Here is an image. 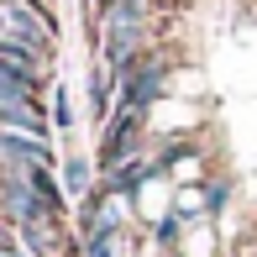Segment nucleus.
Masks as SVG:
<instances>
[{
    "label": "nucleus",
    "mask_w": 257,
    "mask_h": 257,
    "mask_svg": "<svg viewBox=\"0 0 257 257\" xmlns=\"http://www.w3.org/2000/svg\"><path fill=\"white\" fill-rule=\"evenodd\" d=\"M147 173H158L153 163H137V158H132V163H121V168H110V184H105V194H132L137 184L147 179Z\"/></svg>",
    "instance_id": "7"
},
{
    "label": "nucleus",
    "mask_w": 257,
    "mask_h": 257,
    "mask_svg": "<svg viewBox=\"0 0 257 257\" xmlns=\"http://www.w3.org/2000/svg\"><path fill=\"white\" fill-rule=\"evenodd\" d=\"M142 0H105L100 6V21H105V37L110 32H142Z\"/></svg>",
    "instance_id": "6"
},
{
    "label": "nucleus",
    "mask_w": 257,
    "mask_h": 257,
    "mask_svg": "<svg viewBox=\"0 0 257 257\" xmlns=\"http://www.w3.org/2000/svg\"><path fill=\"white\" fill-rule=\"evenodd\" d=\"M53 105H58V110H53V121H58V126H68V121H74V115H68V95H63V89L53 95Z\"/></svg>",
    "instance_id": "11"
},
{
    "label": "nucleus",
    "mask_w": 257,
    "mask_h": 257,
    "mask_svg": "<svg viewBox=\"0 0 257 257\" xmlns=\"http://www.w3.org/2000/svg\"><path fill=\"white\" fill-rule=\"evenodd\" d=\"M0 153H6V158H21L27 168H48V163H53V147L42 142V137L11 132V126H0Z\"/></svg>",
    "instance_id": "4"
},
{
    "label": "nucleus",
    "mask_w": 257,
    "mask_h": 257,
    "mask_svg": "<svg viewBox=\"0 0 257 257\" xmlns=\"http://www.w3.org/2000/svg\"><path fill=\"white\" fill-rule=\"evenodd\" d=\"M21 179H27L32 189H37L42 200H48V210H53V215H63V189H58V184H53V173H48V168H27V173H21Z\"/></svg>",
    "instance_id": "8"
},
{
    "label": "nucleus",
    "mask_w": 257,
    "mask_h": 257,
    "mask_svg": "<svg viewBox=\"0 0 257 257\" xmlns=\"http://www.w3.org/2000/svg\"><path fill=\"white\" fill-rule=\"evenodd\" d=\"M163 74H168V68H163V63H142V68H137V74H132V79H126V84H121V110L142 115L147 105L158 100V89H163Z\"/></svg>",
    "instance_id": "3"
},
{
    "label": "nucleus",
    "mask_w": 257,
    "mask_h": 257,
    "mask_svg": "<svg viewBox=\"0 0 257 257\" xmlns=\"http://www.w3.org/2000/svg\"><path fill=\"white\" fill-rule=\"evenodd\" d=\"M0 200H6L11 220H16V231H37V226H58V215L48 210L37 189H32L27 179H6V189H0Z\"/></svg>",
    "instance_id": "1"
},
{
    "label": "nucleus",
    "mask_w": 257,
    "mask_h": 257,
    "mask_svg": "<svg viewBox=\"0 0 257 257\" xmlns=\"http://www.w3.org/2000/svg\"><path fill=\"white\" fill-rule=\"evenodd\" d=\"M0 126H11V132H27V137H42L48 142V121H42V110L32 100H11L0 105Z\"/></svg>",
    "instance_id": "5"
},
{
    "label": "nucleus",
    "mask_w": 257,
    "mask_h": 257,
    "mask_svg": "<svg viewBox=\"0 0 257 257\" xmlns=\"http://www.w3.org/2000/svg\"><path fill=\"white\" fill-rule=\"evenodd\" d=\"M79 257H115V247H110V241H84Z\"/></svg>",
    "instance_id": "10"
},
{
    "label": "nucleus",
    "mask_w": 257,
    "mask_h": 257,
    "mask_svg": "<svg viewBox=\"0 0 257 257\" xmlns=\"http://www.w3.org/2000/svg\"><path fill=\"white\" fill-rule=\"evenodd\" d=\"M0 21H6V11H0Z\"/></svg>",
    "instance_id": "12"
},
{
    "label": "nucleus",
    "mask_w": 257,
    "mask_h": 257,
    "mask_svg": "<svg viewBox=\"0 0 257 257\" xmlns=\"http://www.w3.org/2000/svg\"><path fill=\"white\" fill-rule=\"evenodd\" d=\"M63 189L74 194V200H79V194H89V163H84V158H68V163H63Z\"/></svg>",
    "instance_id": "9"
},
{
    "label": "nucleus",
    "mask_w": 257,
    "mask_h": 257,
    "mask_svg": "<svg viewBox=\"0 0 257 257\" xmlns=\"http://www.w3.org/2000/svg\"><path fill=\"white\" fill-rule=\"evenodd\" d=\"M137 132H142V115H132V110H121V121L105 126V142H100L105 168H121V163H132V153H137Z\"/></svg>",
    "instance_id": "2"
}]
</instances>
